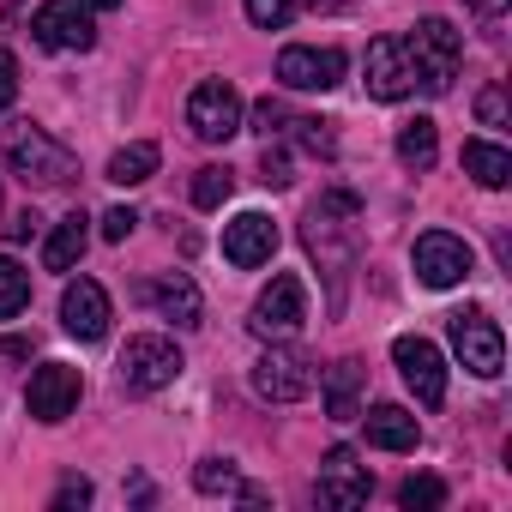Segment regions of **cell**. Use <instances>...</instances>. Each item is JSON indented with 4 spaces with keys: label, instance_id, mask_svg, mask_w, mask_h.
<instances>
[{
    "label": "cell",
    "instance_id": "1",
    "mask_svg": "<svg viewBox=\"0 0 512 512\" xmlns=\"http://www.w3.org/2000/svg\"><path fill=\"white\" fill-rule=\"evenodd\" d=\"M356 193H344V187H332V193H320V205L308 211V223H302V241H308V253L320 260V272L332 278V308L344 302V278H350V266H356Z\"/></svg>",
    "mask_w": 512,
    "mask_h": 512
},
{
    "label": "cell",
    "instance_id": "2",
    "mask_svg": "<svg viewBox=\"0 0 512 512\" xmlns=\"http://www.w3.org/2000/svg\"><path fill=\"white\" fill-rule=\"evenodd\" d=\"M0 151H7V169L25 187H67V181H79V157L61 139H49L43 127H31V121L0 139Z\"/></svg>",
    "mask_w": 512,
    "mask_h": 512
},
{
    "label": "cell",
    "instance_id": "3",
    "mask_svg": "<svg viewBox=\"0 0 512 512\" xmlns=\"http://www.w3.org/2000/svg\"><path fill=\"white\" fill-rule=\"evenodd\" d=\"M404 49H410V61H416V85H422L428 97L452 91L458 61H464V37H458L446 19H416V31L404 37Z\"/></svg>",
    "mask_w": 512,
    "mask_h": 512
},
{
    "label": "cell",
    "instance_id": "4",
    "mask_svg": "<svg viewBox=\"0 0 512 512\" xmlns=\"http://www.w3.org/2000/svg\"><path fill=\"white\" fill-rule=\"evenodd\" d=\"M314 386H320V368H314V356L296 350L290 338H278L260 362H253V392L272 398V404H296V398H308Z\"/></svg>",
    "mask_w": 512,
    "mask_h": 512
},
{
    "label": "cell",
    "instance_id": "5",
    "mask_svg": "<svg viewBox=\"0 0 512 512\" xmlns=\"http://www.w3.org/2000/svg\"><path fill=\"white\" fill-rule=\"evenodd\" d=\"M181 350L169 344V338H157V332H145V338H127V350H121V392H133V398H145V392H163V386H175L181 380Z\"/></svg>",
    "mask_w": 512,
    "mask_h": 512
},
{
    "label": "cell",
    "instance_id": "6",
    "mask_svg": "<svg viewBox=\"0 0 512 512\" xmlns=\"http://www.w3.org/2000/svg\"><path fill=\"white\" fill-rule=\"evenodd\" d=\"M302 320H308V290H302V278L278 272V278L260 290V302H253L247 332L260 338V344H278V338H296V332H302Z\"/></svg>",
    "mask_w": 512,
    "mask_h": 512
},
{
    "label": "cell",
    "instance_id": "7",
    "mask_svg": "<svg viewBox=\"0 0 512 512\" xmlns=\"http://www.w3.org/2000/svg\"><path fill=\"white\" fill-rule=\"evenodd\" d=\"M410 266H416V278H422L428 290H452V284H464V278L476 272V253H470L464 235L428 229V235H416V247H410Z\"/></svg>",
    "mask_w": 512,
    "mask_h": 512
},
{
    "label": "cell",
    "instance_id": "8",
    "mask_svg": "<svg viewBox=\"0 0 512 512\" xmlns=\"http://www.w3.org/2000/svg\"><path fill=\"white\" fill-rule=\"evenodd\" d=\"M452 350H458V362H464L476 380H494V374L506 368V338H500V326H494L488 308L452 314Z\"/></svg>",
    "mask_w": 512,
    "mask_h": 512
},
{
    "label": "cell",
    "instance_id": "9",
    "mask_svg": "<svg viewBox=\"0 0 512 512\" xmlns=\"http://www.w3.org/2000/svg\"><path fill=\"white\" fill-rule=\"evenodd\" d=\"M187 127H193L205 145L235 139V133H241V91H235L229 79H205V85H193V97H187Z\"/></svg>",
    "mask_w": 512,
    "mask_h": 512
},
{
    "label": "cell",
    "instance_id": "10",
    "mask_svg": "<svg viewBox=\"0 0 512 512\" xmlns=\"http://www.w3.org/2000/svg\"><path fill=\"white\" fill-rule=\"evenodd\" d=\"M392 362H398V374H404V386L416 392V404L422 410H440L446 404V356L428 344V338H392Z\"/></svg>",
    "mask_w": 512,
    "mask_h": 512
},
{
    "label": "cell",
    "instance_id": "11",
    "mask_svg": "<svg viewBox=\"0 0 512 512\" xmlns=\"http://www.w3.org/2000/svg\"><path fill=\"white\" fill-rule=\"evenodd\" d=\"M362 73H368V97H380V103H398L416 91V61H410L404 37H374L362 55Z\"/></svg>",
    "mask_w": 512,
    "mask_h": 512
},
{
    "label": "cell",
    "instance_id": "12",
    "mask_svg": "<svg viewBox=\"0 0 512 512\" xmlns=\"http://www.w3.org/2000/svg\"><path fill=\"white\" fill-rule=\"evenodd\" d=\"M79 392H85V380H79V368H67V362H43L37 374H31V386H25V410L37 416V422H67L73 410H79Z\"/></svg>",
    "mask_w": 512,
    "mask_h": 512
},
{
    "label": "cell",
    "instance_id": "13",
    "mask_svg": "<svg viewBox=\"0 0 512 512\" xmlns=\"http://www.w3.org/2000/svg\"><path fill=\"white\" fill-rule=\"evenodd\" d=\"M31 31L43 49H91L97 43V25H91V7L85 0H43V7L31 13Z\"/></svg>",
    "mask_w": 512,
    "mask_h": 512
},
{
    "label": "cell",
    "instance_id": "14",
    "mask_svg": "<svg viewBox=\"0 0 512 512\" xmlns=\"http://www.w3.org/2000/svg\"><path fill=\"white\" fill-rule=\"evenodd\" d=\"M272 253H278V223L266 211H241L235 223H223V260L229 266L253 272V266H266Z\"/></svg>",
    "mask_w": 512,
    "mask_h": 512
},
{
    "label": "cell",
    "instance_id": "15",
    "mask_svg": "<svg viewBox=\"0 0 512 512\" xmlns=\"http://www.w3.org/2000/svg\"><path fill=\"white\" fill-rule=\"evenodd\" d=\"M278 79L290 91H332L344 79V55L338 49H308V43H290L278 55Z\"/></svg>",
    "mask_w": 512,
    "mask_h": 512
},
{
    "label": "cell",
    "instance_id": "16",
    "mask_svg": "<svg viewBox=\"0 0 512 512\" xmlns=\"http://www.w3.org/2000/svg\"><path fill=\"white\" fill-rule=\"evenodd\" d=\"M61 326L79 338V344H97L109 332V290L97 278H79L61 290Z\"/></svg>",
    "mask_w": 512,
    "mask_h": 512
},
{
    "label": "cell",
    "instance_id": "17",
    "mask_svg": "<svg viewBox=\"0 0 512 512\" xmlns=\"http://www.w3.org/2000/svg\"><path fill=\"white\" fill-rule=\"evenodd\" d=\"M368 494H374V476L356 464L350 446H332V452H326V476L314 482V500H320V506H362Z\"/></svg>",
    "mask_w": 512,
    "mask_h": 512
},
{
    "label": "cell",
    "instance_id": "18",
    "mask_svg": "<svg viewBox=\"0 0 512 512\" xmlns=\"http://www.w3.org/2000/svg\"><path fill=\"white\" fill-rule=\"evenodd\" d=\"M145 296H151V308H157L163 320H175L181 332H187V326H199V314H205V302H199V284H193L187 272H163V278H157Z\"/></svg>",
    "mask_w": 512,
    "mask_h": 512
},
{
    "label": "cell",
    "instance_id": "19",
    "mask_svg": "<svg viewBox=\"0 0 512 512\" xmlns=\"http://www.w3.org/2000/svg\"><path fill=\"white\" fill-rule=\"evenodd\" d=\"M362 422H368V446H380V452H416V440H422V428L404 404H374Z\"/></svg>",
    "mask_w": 512,
    "mask_h": 512
},
{
    "label": "cell",
    "instance_id": "20",
    "mask_svg": "<svg viewBox=\"0 0 512 512\" xmlns=\"http://www.w3.org/2000/svg\"><path fill=\"white\" fill-rule=\"evenodd\" d=\"M85 241H91V217H85V211H67V217L49 229L43 266H49V272H73V266H79V253H85Z\"/></svg>",
    "mask_w": 512,
    "mask_h": 512
},
{
    "label": "cell",
    "instance_id": "21",
    "mask_svg": "<svg viewBox=\"0 0 512 512\" xmlns=\"http://www.w3.org/2000/svg\"><path fill=\"white\" fill-rule=\"evenodd\" d=\"M464 175H470L476 187L500 193V187L512 181V151L494 145V139H470V145H464Z\"/></svg>",
    "mask_w": 512,
    "mask_h": 512
},
{
    "label": "cell",
    "instance_id": "22",
    "mask_svg": "<svg viewBox=\"0 0 512 512\" xmlns=\"http://www.w3.org/2000/svg\"><path fill=\"white\" fill-rule=\"evenodd\" d=\"M326 416L332 422H356L362 416V362L326 368Z\"/></svg>",
    "mask_w": 512,
    "mask_h": 512
},
{
    "label": "cell",
    "instance_id": "23",
    "mask_svg": "<svg viewBox=\"0 0 512 512\" xmlns=\"http://www.w3.org/2000/svg\"><path fill=\"white\" fill-rule=\"evenodd\" d=\"M434 157H440V133H434V121H428V115L404 121V127H398V163H404V169H434Z\"/></svg>",
    "mask_w": 512,
    "mask_h": 512
},
{
    "label": "cell",
    "instance_id": "24",
    "mask_svg": "<svg viewBox=\"0 0 512 512\" xmlns=\"http://www.w3.org/2000/svg\"><path fill=\"white\" fill-rule=\"evenodd\" d=\"M157 157H163V151H157L151 139H139V145H127V151L109 157V181H115V187H139V181L157 175Z\"/></svg>",
    "mask_w": 512,
    "mask_h": 512
},
{
    "label": "cell",
    "instance_id": "25",
    "mask_svg": "<svg viewBox=\"0 0 512 512\" xmlns=\"http://www.w3.org/2000/svg\"><path fill=\"white\" fill-rule=\"evenodd\" d=\"M25 308H31V272L0 253V320H13V314H25Z\"/></svg>",
    "mask_w": 512,
    "mask_h": 512
},
{
    "label": "cell",
    "instance_id": "26",
    "mask_svg": "<svg viewBox=\"0 0 512 512\" xmlns=\"http://www.w3.org/2000/svg\"><path fill=\"white\" fill-rule=\"evenodd\" d=\"M229 193H235V169H229V163H211V169L193 175V205H199V211H217Z\"/></svg>",
    "mask_w": 512,
    "mask_h": 512
},
{
    "label": "cell",
    "instance_id": "27",
    "mask_svg": "<svg viewBox=\"0 0 512 512\" xmlns=\"http://www.w3.org/2000/svg\"><path fill=\"white\" fill-rule=\"evenodd\" d=\"M398 506L404 512H434V506H446V482L440 476H410V482H398Z\"/></svg>",
    "mask_w": 512,
    "mask_h": 512
},
{
    "label": "cell",
    "instance_id": "28",
    "mask_svg": "<svg viewBox=\"0 0 512 512\" xmlns=\"http://www.w3.org/2000/svg\"><path fill=\"white\" fill-rule=\"evenodd\" d=\"M193 488H199V494H241V476H235L229 458H205V464L193 470Z\"/></svg>",
    "mask_w": 512,
    "mask_h": 512
},
{
    "label": "cell",
    "instance_id": "29",
    "mask_svg": "<svg viewBox=\"0 0 512 512\" xmlns=\"http://www.w3.org/2000/svg\"><path fill=\"white\" fill-rule=\"evenodd\" d=\"M290 127H296V145H302V151H314V157H332V151H338V139H332V121H314V115H296Z\"/></svg>",
    "mask_w": 512,
    "mask_h": 512
},
{
    "label": "cell",
    "instance_id": "30",
    "mask_svg": "<svg viewBox=\"0 0 512 512\" xmlns=\"http://www.w3.org/2000/svg\"><path fill=\"white\" fill-rule=\"evenodd\" d=\"M241 7H247V19L260 31H284L296 19V0H241Z\"/></svg>",
    "mask_w": 512,
    "mask_h": 512
},
{
    "label": "cell",
    "instance_id": "31",
    "mask_svg": "<svg viewBox=\"0 0 512 512\" xmlns=\"http://www.w3.org/2000/svg\"><path fill=\"white\" fill-rule=\"evenodd\" d=\"M290 127V109L278 103V97H260V103H253V133H260V139H272V133H284Z\"/></svg>",
    "mask_w": 512,
    "mask_h": 512
},
{
    "label": "cell",
    "instance_id": "32",
    "mask_svg": "<svg viewBox=\"0 0 512 512\" xmlns=\"http://www.w3.org/2000/svg\"><path fill=\"white\" fill-rule=\"evenodd\" d=\"M97 223H103V241H127V235L139 229V211H133V205H109Z\"/></svg>",
    "mask_w": 512,
    "mask_h": 512
},
{
    "label": "cell",
    "instance_id": "33",
    "mask_svg": "<svg viewBox=\"0 0 512 512\" xmlns=\"http://www.w3.org/2000/svg\"><path fill=\"white\" fill-rule=\"evenodd\" d=\"M476 121H482V127H506V85H488V91L476 97Z\"/></svg>",
    "mask_w": 512,
    "mask_h": 512
},
{
    "label": "cell",
    "instance_id": "34",
    "mask_svg": "<svg viewBox=\"0 0 512 512\" xmlns=\"http://www.w3.org/2000/svg\"><path fill=\"white\" fill-rule=\"evenodd\" d=\"M260 181H266V187H290V181H296V175H290V151H272V145H266V157H260Z\"/></svg>",
    "mask_w": 512,
    "mask_h": 512
},
{
    "label": "cell",
    "instance_id": "35",
    "mask_svg": "<svg viewBox=\"0 0 512 512\" xmlns=\"http://www.w3.org/2000/svg\"><path fill=\"white\" fill-rule=\"evenodd\" d=\"M73 506H91V482H85V476H67V482L55 488V512H73Z\"/></svg>",
    "mask_w": 512,
    "mask_h": 512
},
{
    "label": "cell",
    "instance_id": "36",
    "mask_svg": "<svg viewBox=\"0 0 512 512\" xmlns=\"http://www.w3.org/2000/svg\"><path fill=\"white\" fill-rule=\"evenodd\" d=\"M13 97H19V61H13V49H0V115L13 109Z\"/></svg>",
    "mask_w": 512,
    "mask_h": 512
},
{
    "label": "cell",
    "instance_id": "37",
    "mask_svg": "<svg viewBox=\"0 0 512 512\" xmlns=\"http://www.w3.org/2000/svg\"><path fill=\"white\" fill-rule=\"evenodd\" d=\"M37 229H43V217H37V211H31V205H25V211H19V217H13V223H7V241H31V235H37Z\"/></svg>",
    "mask_w": 512,
    "mask_h": 512
},
{
    "label": "cell",
    "instance_id": "38",
    "mask_svg": "<svg viewBox=\"0 0 512 512\" xmlns=\"http://www.w3.org/2000/svg\"><path fill=\"white\" fill-rule=\"evenodd\" d=\"M470 7H476L482 19H500V13H506V0H470Z\"/></svg>",
    "mask_w": 512,
    "mask_h": 512
},
{
    "label": "cell",
    "instance_id": "39",
    "mask_svg": "<svg viewBox=\"0 0 512 512\" xmlns=\"http://www.w3.org/2000/svg\"><path fill=\"white\" fill-rule=\"evenodd\" d=\"M308 7H314V13H338V7H344V0H308Z\"/></svg>",
    "mask_w": 512,
    "mask_h": 512
},
{
    "label": "cell",
    "instance_id": "40",
    "mask_svg": "<svg viewBox=\"0 0 512 512\" xmlns=\"http://www.w3.org/2000/svg\"><path fill=\"white\" fill-rule=\"evenodd\" d=\"M85 7H91V13H115V7H121V0H85Z\"/></svg>",
    "mask_w": 512,
    "mask_h": 512
}]
</instances>
